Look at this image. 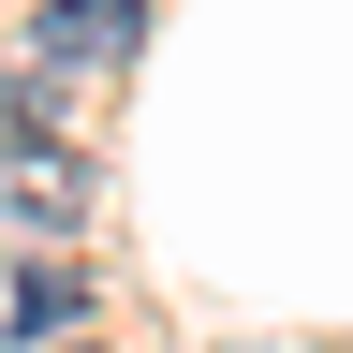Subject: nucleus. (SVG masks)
Returning a JSON list of instances; mask_svg holds the SVG:
<instances>
[{
	"label": "nucleus",
	"mask_w": 353,
	"mask_h": 353,
	"mask_svg": "<svg viewBox=\"0 0 353 353\" xmlns=\"http://www.w3.org/2000/svg\"><path fill=\"white\" fill-rule=\"evenodd\" d=\"M132 44H148V0H44L30 59H44V74H118Z\"/></svg>",
	"instance_id": "obj_1"
},
{
	"label": "nucleus",
	"mask_w": 353,
	"mask_h": 353,
	"mask_svg": "<svg viewBox=\"0 0 353 353\" xmlns=\"http://www.w3.org/2000/svg\"><path fill=\"white\" fill-rule=\"evenodd\" d=\"M44 132H59V74L15 59V74H0V148H44Z\"/></svg>",
	"instance_id": "obj_2"
},
{
	"label": "nucleus",
	"mask_w": 353,
	"mask_h": 353,
	"mask_svg": "<svg viewBox=\"0 0 353 353\" xmlns=\"http://www.w3.org/2000/svg\"><path fill=\"white\" fill-rule=\"evenodd\" d=\"M74 265H30V280H15V309H0V324H15V339H74Z\"/></svg>",
	"instance_id": "obj_3"
},
{
	"label": "nucleus",
	"mask_w": 353,
	"mask_h": 353,
	"mask_svg": "<svg viewBox=\"0 0 353 353\" xmlns=\"http://www.w3.org/2000/svg\"><path fill=\"white\" fill-rule=\"evenodd\" d=\"M74 206H88L74 162H30V176H15V221H74Z\"/></svg>",
	"instance_id": "obj_4"
},
{
	"label": "nucleus",
	"mask_w": 353,
	"mask_h": 353,
	"mask_svg": "<svg viewBox=\"0 0 353 353\" xmlns=\"http://www.w3.org/2000/svg\"><path fill=\"white\" fill-rule=\"evenodd\" d=\"M44 353H103V339H44Z\"/></svg>",
	"instance_id": "obj_5"
}]
</instances>
